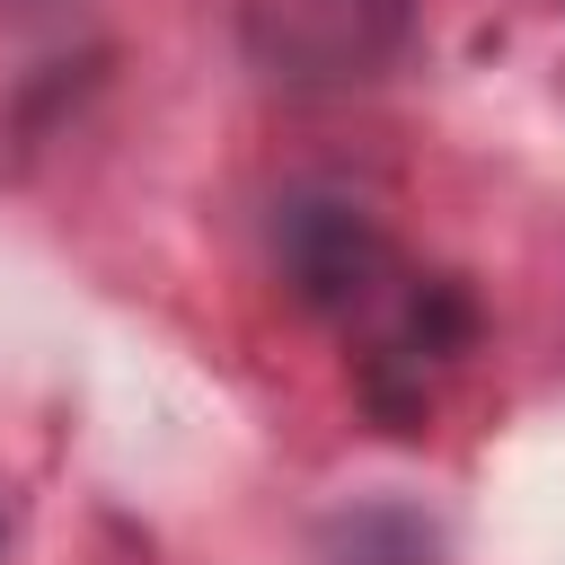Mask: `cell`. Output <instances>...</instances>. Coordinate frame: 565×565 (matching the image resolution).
I'll list each match as a JSON object with an SVG mask.
<instances>
[{
    "label": "cell",
    "instance_id": "1",
    "mask_svg": "<svg viewBox=\"0 0 565 565\" xmlns=\"http://www.w3.org/2000/svg\"><path fill=\"white\" fill-rule=\"evenodd\" d=\"M274 265H282V282H291L300 309H327L335 318V309L371 300V282L388 274V238L344 194H291L274 212Z\"/></svg>",
    "mask_w": 565,
    "mask_h": 565
}]
</instances>
